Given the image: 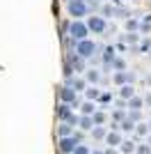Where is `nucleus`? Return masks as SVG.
Instances as JSON below:
<instances>
[{
    "mask_svg": "<svg viewBox=\"0 0 151 154\" xmlns=\"http://www.w3.org/2000/svg\"><path fill=\"white\" fill-rule=\"evenodd\" d=\"M138 154H151V145L147 143V145H138V149H135Z\"/></svg>",
    "mask_w": 151,
    "mask_h": 154,
    "instance_id": "obj_32",
    "label": "nucleus"
},
{
    "mask_svg": "<svg viewBox=\"0 0 151 154\" xmlns=\"http://www.w3.org/2000/svg\"><path fill=\"white\" fill-rule=\"evenodd\" d=\"M67 78V83L64 85H69V88H73L76 92H85L89 88V83H87V78L85 76H78V74H73V76H64Z\"/></svg>",
    "mask_w": 151,
    "mask_h": 154,
    "instance_id": "obj_8",
    "label": "nucleus"
},
{
    "mask_svg": "<svg viewBox=\"0 0 151 154\" xmlns=\"http://www.w3.org/2000/svg\"><path fill=\"white\" fill-rule=\"evenodd\" d=\"M135 127H138V124H135V122H133V120H131V117H126V120H124V122H121V131H135Z\"/></svg>",
    "mask_w": 151,
    "mask_h": 154,
    "instance_id": "obj_25",
    "label": "nucleus"
},
{
    "mask_svg": "<svg viewBox=\"0 0 151 154\" xmlns=\"http://www.w3.org/2000/svg\"><path fill=\"white\" fill-rule=\"evenodd\" d=\"M87 35H89L87 21H82V19H71V23H69V37H71V39L80 42V39H87Z\"/></svg>",
    "mask_w": 151,
    "mask_h": 154,
    "instance_id": "obj_2",
    "label": "nucleus"
},
{
    "mask_svg": "<svg viewBox=\"0 0 151 154\" xmlns=\"http://www.w3.org/2000/svg\"><path fill=\"white\" fill-rule=\"evenodd\" d=\"M57 136H60V138H64V136H73V127H71L69 122H62L60 127H57Z\"/></svg>",
    "mask_w": 151,
    "mask_h": 154,
    "instance_id": "obj_20",
    "label": "nucleus"
},
{
    "mask_svg": "<svg viewBox=\"0 0 151 154\" xmlns=\"http://www.w3.org/2000/svg\"><path fill=\"white\" fill-rule=\"evenodd\" d=\"M126 117H128V115H126V110H124V108H117V110L112 113V120H114V122H124Z\"/></svg>",
    "mask_w": 151,
    "mask_h": 154,
    "instance_id": "obj_29",
    "label": "nucleus"
},
{
    "mask_svg": "<svg viewBox=\"0 0 151 154\" xmlns=\"http://www.w3.org/2000/svg\"><path fill=\"white\" fill-rule=\"evenodd\" d=\"M142 51H151V42H149V39L142 42Z\"/></svg>",
    "mask_w": 151,
    "mask_h": 154,
    "instance_id": "obj_35",
    "label": "nucleus"
},
{
    "mask_svg": "<svg viewBox=\"0 0 151 154\" xmlns=\"http://www.w3.org/2000/svg\"><path fill=\"white\" fill-rule=\"evenodd\" d=\"M87 28H89V32H94V35H103V32L108 30L105 16H101V14H94V16H87Z\"/></svg>",
    "mask_w": 151,
    "mask_h": 154,
    "instance_id": "obj_6",
    "label": "nucleus"
},
{
    "mask_svg": "<svg viewBox=\"0 0 151 154\" xmlns=\"http://www.w3.org/2000/svg\"><path fill=\"white\" fill-rule=\"evenodd\" d=\"M114 58H117L114 48H112V46H105V48H103V55H101V60H103V64H105V69H112Z\"/></svg>",
    "mask_w": 151,
    "mask_h": 154,
    "instance_id": "obj_11",
    "label": "nucleus"
},
{
    "mask_svg": "<svg viewBox=\"0 0 151 154\" xmlns=\"http://www.w3.org/2000/svg\"><path fill=\"white\" fill-rule=\"evenodd\" d=\"M135 78H138L135 71H128V69L126 71H114L112 74V83L121 88V85H126V83H135Z\"/></svg>",
    "mask_w": 151,
    "mask_h": 154,
    "instance_id": "obj_9",
    "label": "nucleus"
},
{
    "mask_svg": "<svg viewBox=\"0 0 151 154\" xmlns=\"http://www.w3.org/2000/svg\"><path fill=\"white\" fill-rule=\"evenodd\" d=\"M144 103H147V106H151V92H147V97H144Z\"/></svg>",
    "mask_w": 151,
    "mask_h": 154,
    "instance_id": "obj_36",
    "label": "nucleus"
},
{
    "mask_svg": "<svg viewBox=\"0 0 151 154\" xmlns=\"http://www.w3.org/2000/svg\"><path fill=\"white\" fill-rule=\"evenodd\" d=\"M57 94H60V101L62 103H71L73 108H80V97H78V92H76L73 88L62 85V88L57 90Z\"/></svg>",
    "mask_w": 151,
    "mask_h": 154,
    "instance_id": "obj_4",
    "label": "nucleus"
},
{
    "mask_svg": "<svg viewBox=\"0 0 151 154\" xmlns=\"http://www.w3.org/2000/svg\"><path fill=\"white\" fill-rule=\"evenodd\" d=\"M67 2H69V0H67Z\"/></svg>",
    "mask_w": 151,
    "mask_h": 154,
    "instance_id": "obj_43",
    "label": "nucleus"
},
{
    "mask_svg": "<svg viewBox=\"0 0 151 154\" xmlns=\"http://www.w3.org/2000/svg\"><path fill=\"white\" fill-rule=\"evenodd\" d=\"M67 12L71 19H85L89 14V2L87 0H69L67 2Z\"/></svg>",
    "mask_w": 151,
    "mask_h": 154,
    "instance_id": "obj_1",
    "label": "nucleus"
},
{
    "mask_svg": "<svg viewBox=\"0 0 151 154\" xmlns=\"http://www.w3.org/2000/svg\"><path fill=\"white\" fill-rule=\"evenodd\" d=\"M119 97H121V99H126V101L133 99V97H135V88H133V83L121 85V88H119Z\"/></svg>",
    "mask_w": 151,
    "mask_h": 154,
    "instance_id": "obj_15",
    "label": "nucleus"
},
{
    "mask_svg": "<svg viewBox=\"0 0 151 154\" xmlns=\"http://www.w3.org/2000/svg\"><path fill=\"white\" fill-rule=\"evenodd\" d=\"M147 85H151V74H149V76H147Z\"/></svg>",
    "mask_w": 151,
    "mask_h": 154,
    "instance_id": "obj_39",
    "label": "nucleus"
},
{
    "mask_svg": "<svg viewBox=\"0 0 151 154\" xmlns=\"http://www.w3.org/2000/svg\"><path fill=\"white\" fill-rule=\"evenodd\" d=\"M124 28H126V32H140V21L133 19V16H128L126 23H124Z\"/></svg>",
    "mask_w": 151,
    "mask_h": 154,
    "instance_id": "obj_18",
    "label": "nucleus"
},
{
    "mask_svg": "<svg viewBox=\"0 0 151 154\" xmlns=\"http://www.w3.org/2000/svg\"><path fill=\"white\" fill-rule=\"evenodd\" d=\"M92 136H94V140H105L108 129H105V127H101V124H96V127L92 129Z\"/></svg>",
    "mask_w": 151,
    "mask_h": 154,
    "instance_id": "obj_19",
    "label": "nucleus"
},
{
    "mask_svg": "<svg viewBox=\"0 0 151 154\" xmlns=\"http://www.w3.org/2000/svg\"><path fill=\"white\" fill-rule=\"evenodd\" d=\"M78 127H80L82 131H92V129L96 127V124H94V117H92V115H80V122H78Z\"/></svg>",
    "mask_w": 151,
    "mask_h": 154,
    "instance_id": "obj_13",
    "label": "nucleus"
},
{
    "mask_svg": "<svg viewBox=\"0 0 151 154\" xmlns=\"http://www.w3.org/2000/svg\"><path fill=\"white\" fill-rule=\"evenodd\" d=\"M96 51H99V46H96V42H92L89 37H87V39H80V42L76 44V53H78V55H82L85 60L94 58Z\"/></svg>",
    "mask_w": 151,
    "mask_h": 154,
    "instance_id": "obj_3",
    "label": "nucleus"
},
{
    "mask_svg": "<svg viewBox=\"0 0 151 154\" xmlns=\"http://www.w3.org/2000/svg\"><path fill=\"white\" fill-rule=\"evenodd\" d=\"M105 143L110 145V147H117V145H121V134H119V129H112V131H108V136H105Z\"/></svg>",
    "mask_w": 151,
    "mask_h": 154,
    "instance_id": "obj_12",
    "label": "nucleus"
},
{
    "mask_svg": "<svg viewBox=\"0 0 151 154\" xmlns=\"http://www.w3.org/2000/svg\"><path fill=\"white\" fill-rule=\"evenodd\" d=\"M105 154H117V149H114V147H108V149H105Z\"/></svg>",
    "mask_w": 151,
    "mask_h": 154,
    "instance_id": "obj_37",
    "label": "nucleus"
},
{
    "mask_svg": "<svg viewBox=\"0 0 151 154\" xmlns=\"http://www.w3.org/2000/svg\"><path fill=\"white\" fill-rule=\"evenodd\" d=\"M140 32H142V35L151 32V14H149V16H144V21L140 23Z\"/></svg>",
    "mask_w": 151,
    "mask_h": 154,
    "instance_id": "obj_23",
    "label": "nucleus"
},
{
    "mask_svg": "<svg viewBox=\"0 0 151 154\" xmlns=\"http://www.w3.org/2000/svg\"><path fill=\"white\" fill-rule=\"evenodd\" d=\"M92 117H94V124H101V127H103V124H105V120H108V115L103 113V110H96Z\"/></svg>",
    "mask_w": 151,
    "mask_h": 154,
    "instance_id": "obj_26",
    "label": "nucleus"
},
{
    "mask_svg": "<svg viewBox=\"0 0 151 154\" xmlns=\"http://www.w3.org/2000/svg\"><path fill=\"white\" fill-rule=\"evenodd\" d=\"M73 154H92V149H89L87 145H82V143H80V145L73 149Z\"/></svg>",
    "mask_w": 151,
    "mask_h": 154,
    "instance_id": "obj_31",
    "label": "nucleus"
},
{
    "mask_svg": "<svg viewBox=\"0 0 151 154\" xmlns=\"http://www.w3.org/2000/svg\"><path fill=\"white\" fill-rule=\"evenodd\" d=\"M119 149H121V152H124V154H131V152H135V149H138V147H135V145H133L131 140H124V143H121V145H119Z\"/></svg>",
    "mask_w": 151,
    "mask_h": 154,
    "instance_id": "obj_27",
    "label": "nucleus"
},
{
    "mask_svg": "<svg viewBox=\"0 0 151 154\" xmlns=\"http://www.w3.org/2000/svg\"><path fill=\"white\" fill-rule=\"evenodd\" d=\"M101 16H114V7H110V5H105V2H103V9H101Z\"/></svg>",
    "mask_w": 151,
    "mask_h": 154,
    "instance_id": "obj_30",
    "label": "nucleus"
},
{
    "mask_svg": "<svg viewBox=\"0 0 151 154\" xmlns=\"http://www.w3.org/2000/svg\"><path fill=\"white\" fill-rule=\"evenodd\" d=\"M128 117H131L133 122L138 124V122H140V117H142V113H140V110H131V113H128Z\"/></svg>",
    "mask_w": 151,
    "mask_h": 154,
    "instance_id": "obj_34",
    "label": "nucleus"
},
{
    "mask_svg": "<svg viewBox=\"0 0 151 154\" xmlns=\"http://www.w3.org/2000/svg\"><path fill=\"white\" fill-rule=\"evenodd\" d=\"M85 78H87V83H89V85H99V81H101V71L92 67V69L85 71Z\"/></svg>",
    "mask_w": 151,
    "mask_h": 154,
    "instance_id": "obj_14",
    "label": "nucleus"
},
{
    "mask_svg": "<svg viewBox=\"0 0 151 154\" xmlns=\"http://www.w3.org/2000/svg\"><path fill=\"white\" fill-rule=\"evenodd\" d=\"M135 134H138V136H147V134H149V122H138Z\"/></svg>",
    "mask_w": 151,
    "mask_h": 154,
    "instance_id": "obj_28",
    "label": "nucleus"
},
{
    "mask_svg": "<svg viewBox=\"0 0 151 154\" xmlns=\"http://www.w3.org/2000/svg\"><path fill=\"white\" fill-rule=\"evenodd\" d=\"M96 2H108V0H96Z\"/></svg>",
    "mask_w": 151,
    "mask_h": 154,
    "instance_id": "obj_40",
    "label": "nucleus"
},
{
    "mask_svg": "<svg viewBox=\"0 0 151 154\" xmlns=\"http://www.w3.org/2000/svg\"><path fill=\"white\" fill-rule=\"evenodd\" d=\"M149 58H151V51H149Z\"/></svg>",
    "mask_w": 151,
    "mask_h": 154,
    "instance_id": "obj_42",
    "label": "nucleus"
},
{
    "mask_svg": "<svg viewBox=\"0 0 151 154\" xmlns=\"http://www.w3.org/2000/svg\"><path fill=\"white\" fill-rule=\"evenodd\" d=\"M124 42H126V44H131V46H135L140 42V32H126V35H124Z\"/></svg>",
    "mask_w": 151,
    "mask_h": 154,
    "instance_id": "obj_21",
    "label": "nucleus"
},
{
    "mask_svg": "<svg viewBox=\"0 0 151 154\" xmlns=\"http://www.w3.org/2000/svg\"><path fill=\"white\" fill-rule=\"evenodd\" d=\"M112 71H126V60H124V58H114Z\"/></svg>",
    "mask_w": 151,
    "mask_h": 154,
    "instance_id": "obj_24",
    "label": "nucleus"
},
{
    "mask_svg": "<svg viewBox=\"0 0 151 154\" xmlns=\"http://www.w3.org/2000/svg\"><path fill=\"white\" fill-rule=\"evenodd\" d=\"M96 110H99L96 108V101H89L87 99L85 103H80V115H94Z\"/></svg>",
    "mask_w": 151,
    "mask_h": 154,
    "instance_id": "obj_16",
    "label": "nucleus"
},
{
    "mask_svg": "<svg viewBox=\"0 0 151 154\" xmlns=\"http://www.w3.org/2000/svg\"><path fill=\"white\" fill-rule=\"evenodd\" d=\"M67 64L73 69V74H85L87 71V60L82 58V55H78L76 51L67 53Z\"/></svg>",
    "mask_w": 151,
    "mask_h": 154,
    "instance_id": "obj_5",
    "label": "nucleus"
},
{
    "mask_svg": "<svg viewBox=\"0 0 151 154\" xmlns=\"http://www.w3.org/2000/svg\"><path fill=\"white\" fill-rule=\"evenodd\" d=\"M71 108H73L71 103H62V101H60V106H57V110H55V113H57V120H60V122H67V120L73 115V110H71Z\"/></svg>",
    "mask_w": 151,
    "mask_h": 154,
    "instance_id": "obj_10",
    "label": "nucleus"
},
{
    "mask_svg": "<svg viewBox=\"0 0 151 154\" xmlns=\"http://www.w3.org/2000/svg\"><path fill=\"white\" fill-rule=\"evenodd\" d=\"M99 97H101V90L96 85H89L87 90H85V99H89V101H99Z\"/></svg>",
    "mask_w": 151,
    "mask_h": 154,
    "instance_id": "obj_17",
    "label": "nucleus"
},
{
    "mask_svg": "<svg viewBox=\"0 0 151 154\" xmlns=\"http://www.w3.org/2000/svg\"><path fill=\"white\" fill-rule=\"evenodd\" d=\"M142 106H144V101H142L140 97H133V99H128V108H131V110H142Z\"/></svg>",
    "mask_w": 151,
    "mask_h": 154,
    "instance_id": "obj_22",
    "label": "nucleus"
},
{
    "mask_svg": "<svg viewBox=\"0 0 151 154\" xmlns=\"http://www.w3.org/2000/svg\"><path fill=\"white\" fill-rule=\"evenodd\" d=\"M92 154H105V152H101V149H92Z\"/></svg>",
    "mask_w": 151,
    "mask_h": 154,
    "instance_id": "obj_38",
    "label": "nucleus"
},
{
    "mask_svg": "<svg viewBox=\"0 0 151 154\" xmlns=\"http://www.w3.org/2000/svg\"><path fill=\"white\" fill-rule=\"evenodd\" d=\"M99 101H101V103H110V101H112V94H110V92H101Z\"/></svg>",
    "mask_w": 151,
    "mask_h": 154,
    "instance_id": "obj_33",
    "label": "nucleus"
},
{
    "mask_svg": "<svg viewBox=\"0 0 151 154\" xmlns=\"http://www.w3.org/2000/svg\"><path fill=\"white\" fill-rule=\"evenodd\" d=\"M80 145V140H78V136H64V138H60L57 140V149L62 154H73V149Z\"/></svg>",
    "mask_w": 151,
    "mask_h": 154,
    "instance_id": "obj_7",
    "label": "nucleus"
},
{
    "mask_svg": "<svg viewBox=\"0 0 151 154\" xmlns=\"http://www.w3.org/2000/svg\"><path fill=\"white\" fill-rule=\"evenodd\" d=\"M149 131H151V122H149Z\"/></svg>",
    "mask_w": 151,
    "mask_h": 154,
    "instance_id": "obj_41",
    "label": "nucleus"
}]
</instances>
